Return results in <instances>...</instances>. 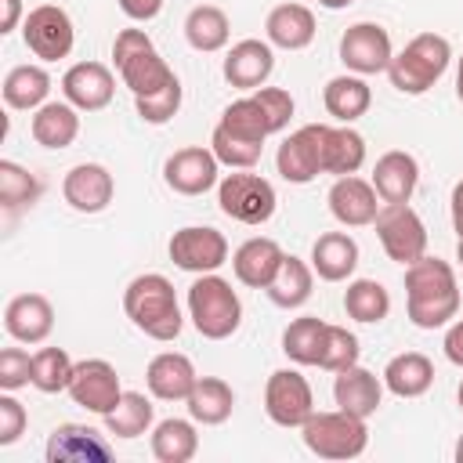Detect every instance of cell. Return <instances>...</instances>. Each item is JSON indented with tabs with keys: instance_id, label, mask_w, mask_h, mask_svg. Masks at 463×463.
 <instances>
[{
	"instance_id": "50",
	"label": "cell",
	"mask_w": 463,
	"mask_h": 463,
	"mask_svg": "<svg viewBox=\"0 0 463 463\" xmlns=\"http://www.w3.org/2000/svg\"><path fill=\"white\" fill-rule=\"evenodd\" d=\"M22 22H25V7H22V0H0V36L14 33Z\"/></svg>"
},
{
	"instance_id": "53",
	"label": "cell",
	"mask_w": 463,
	"mask_h": 463,
	"mask_svg": "<svg viewBox=\"0 0 463 463\" xmlns=\"http://www.w3.org/2000/svg\"><path fill=\"white\" fill-rule=\"evenodd\" d=\"M456 98L463 101V58H459V65H456Z\"/></svg>"
},
{
	"instance_id": "27",
	"label": "cell",
	"mask_w": 463,
	"mask_h": 463,
	"mask_svg": "<svg viewBox=\"0 0 463 463\" xmlns=\"http://www.w3.org/2000/svg\"><path fill=\"white\" fill-rule=\"evenodd\" d=\"M365 166V137L351 123L322 127V174L347 177Z\"/></svg>"
},
{
	"instance_id": "36",
	"label": "cell",
	"mask_w": 463,
	"mask_h": 463,
	"mask_svg": "<svg viewBox=\"0 0 463 463\" xmlns=\"http://www.w3.org/2000/svg\"><path fill=\"white\" fill-rule=\"evenodd\" d=\"M228 36H232V22H228V14L217 4H199V7L188 11V18H184V40H188L192 51L213 54V51L228 47Z\"/></svg>"
},
{
	"instance_id": "42",
	"label": "cell",
	"mask_w": 463,
	"mask_h": 463,
	"mask_svg": "<svg viewBox=\"0 0 463 463\" xmlns=\"http://www.w3.org/2000/svg\"><path fill=\"white\" fill-rule=\"evenodd\" d=\"M72 369H76V362L69 358L65 347H40L33 354V387L40 394H61V391H69Z\"/></svg>"
},
{
	"instance_id": "22",
	"label": "cell",
	"mask_w": 463,
	"mask_h": 463,
	"mask_svg": "<svg viewBox=\"0 0 463 463\" xmlns=\"http://www.w3.org/2000/svg\"><path fill=\"white\" fill-rule=\"evenodd\" d=\"M383 376H376V373H369L365 365H347V369H340V373H333V402H336V409H344V412H354V416H362V420H369L376 409H380V402H383Z\"/></svg>"
},
{
	"instance_id": "7",
	"label": "cell",
	"mask_w": 463,
	"mask_h": 463,
	"mask_svg": "<svg viewBox=\"0 0 463 463\" xmlns=\"http://www.w3.org/2000/svg\"><path fill=\"white\" fill-rule=\"evenodd\" d=\"M217 206L224 217L239 221V224H264V221H271L279 195H275V184L268 177L250 174V170H235V174H224L217 181Z\"/></svg>"
},
{
	"instance_id": "21",
	"label": "cell",
	"mask_w": 463,
	"mask_h": 463,
	"mask_svg": "<svg viewBox=\"0 0 463 463\" xmlns=\"http://www.w3.org/2000/svg\"><path fill=\"white\" fill-rule=\"evenodd\" d=\"M4 329L18 344H43L54 329V307L43 293H18L4 307Z\"/></svg>"
},
{
	"instance_id": "41",
	"label": "cell",
	"mask_w": 463,
	"mask_h": 463,
	"mask_svg": "<svg viewBox=\"0 0 463 463\" xmlns=\"http://www.w3.org/2000/svg\"><path fill=\"white\" fill-rule=\"evenodd\" d=\"M40 192H43V184H40V177L33 170H25L14 159H0V206L7 213L33 206L40 199Z\"/></svg>"
},
{
	"instance_id": "24",
	"label": "cell",
	"mask_w": 463,
	"mask_h": 463,
	"mask_svg": "<svg viewBox=\"0 0 463 463\" xmlns=\"http://www.w3.org/2000/svg\"><path fill=\"white\" fill-rule=\"evenodd\" d=\"M369 181H373V188H376V195L383 203H409L412 192H416V184H420V163H416L412 152L391 148V152H383L376 159Z\"/></svg>"
},
{
	"instance_id": "8",
	"label": "cell",
	"mask_w": 463,
	"mask_h": 463,
	"mask_svg": "<svg viewBox=\"0 0 463 463\" xmlns=\"http://www.w3.org/2000/svg\"><path fill=\"white\" fill-rule=\"evenodd\" d=\"M373 228H376L383 253L402 268L427 253V224L409 203H383Z\"/></svg>"
},
{
	"instance_id": "15",
	"label": "cell",
	"mask_w": 463,
	"mask_h": 463,
	"mask_svg": "<svg viewBox=\"0 0 463 463\" xmlns=\"http://www.w3.org/2000/svg\"><path fill=\"white\" fill-rule=\"evenodd\" d=\"M322 127L326 123H304L297 127L275 152V170L289 184H311L322 174Z\"/></svg>"
},
{
	"instance_id": "6",
	"label": "cell",
	"mask_w": 463,
	"mask_h": 463,
	"mask_svg": "<svg viewBox=\"0 0 463 463\" xmlns=\"http://www.w3.org/2000/svg\"><path fill=\"white\" fill-rule=\"evenodd\" d=\"M300 438L307 452L318 459H358L369 445V427L362 416L333 409V412H311L300 427Z\"/></svg>"
},
{
	"instance_id": "17",
	"label": "cell",
	"mask_w": 463,
	"mask_h": 463,
	"mask_svg": "<svg viewBox=\"0 0 463 463\" xmlns=\"http://www.w3.org/2000/svg\"><path fill=\"white\" fill-rule=\"evenodd\" d=\"M47 463H109L116 452L105 441V434H98L87 423H58L47 438L43 449Z\"/></svg>"
},
{
	"instance_id": "51",
	"label": "cell",
	"mask_w": 463,
	"mask_h": 463,
	"mask_svg": "<svg viewBox=\"0 0 463 463\" xmlns=\"http://www.w3.org/2000/svg\"><path fill=\"white\" fill-rule=\"evenodd\" d=\"M449 213H452V232H456V239H463V177L452 184V195H449Z\"/></svg>"
},
{
	"instance_id": "40",
	"label": "cell",
	"mask_w": 463,
	"mask_h": 463,
	"mask_svg": "<svg viewBox=\"0 0 463 463\" xmlns=\"http://www.w3.org/2000/svg\"><path fill=\"white\" fill-rule=\"evenodd\" d=\"M101 420H105V427H109L112 438H141V434L152 430L156 405H152V398H145L141 391H123L119 405H116L109 416H101Z\"/></svg>"
},
{
	"instance_id": "38",
	"label": "cell",
	"mask_w": 463,
	"mask_h": 463,
	"mask_svg": "<svg viewBox=\"0 0 463 463\" xmlns=\"http://www.w3.org/2000/svg\"><path fill=\"white\" fill-rule=\"evenodd\" d=\"M152 456L159 463H188L199 452V434H195V420H159L152 427Z\"/></svg>"
},
{
	"instance_id": "19",
	"label": "cell",
	"mask_w": 463,
	"mask_h": 463,
	"mask_svg": "<svg viewBox=\"0 0 463 463\" xmlns=\"http://www.w3.org/2000/svg\"><path fill=\"white\" fill-rule=\"evenodd\" d=\"M116 195V177L101 163H76L61 181V199L76 213H101Z\"/></svg>"
},
{
	"instance_id": "1",
	"label": "cell",
	"mask_w": 463,
	"mask_h": 463,
	"mask_svg": "<svg viewBox=\"0 0 463 463\" xmlns=\"http://www.w3.org/2000/svg\"><path fill=\"white\" fill-rule=\"evenodd\" d=\"M405 311L416 329H438L459 315V286L449 260L423 253L405 264Z\"/></svg>"
},
{
	"instance_id": "32",
	"label": "cell",
	"mask_w": 463,
	"mask_h": 463,
	"mask_svg": "<svg viewBox=\"0 0 463 463\" xmlns=\"http://www.w3.org/2000/svg\"><path fill=\"white\" fill-rule=\"evenodd\" d=\"M311 289H315V268L304 264L300 257L286 253L282 264H279V271H275V279L268 282L264 293H268V300H271L275 307L293 311V307H304V304L311 300Z\"/></svg>"
},
{
	"instance_id": "55",
	"label": "cell",
	"mask_w": 463,
	"mask_h": 463,
	"mask_svg": "<svg viewBox=\"0 0 463 463\" xmlns=\"http://www.w3.org/2000/svg\"><path fill=\"white\" fill-rule=\"evenodd\" d=\"M456 463H463V434H459V441H456Z\"/></svg>"
},
{
	"instance_id": "33",
	"label": "cell",
	"mask_w": 463,
	"mask_h": 463,
	"mask_svg": "<svg viewBox=\"0 0 463 463\" xmlns=\"http://www.w3.org/2000/svg\"><path fill=\"white\" fill-rule=\"evenodd\" d=\"M184 405H188V416L195 423L221 427L232 416V409H235V391L221 376H199L195 387H192V394L184 398Z\"/></svg>"
},
{
	"instance_id": "12",
	"label": "cell",
	"mask_w": 463,
	"mask_h": 463,
	"mask_svg": "<svg viewBox=\"0 0 463 463\" xmlns=\"http://www.w3.org/2000/svg\"><path fill=\"white\" fill-rule=\"evenodd\" d=\"M391 58H394L391 33L380 22H354V25L344 29V36H340V61H344L347 72L376 76V72H387Z\"/></svg>"
},
{
	"instance_id": "20",
	"label": "cell",
	"mask_w": 463,
	"mask_h": 463,
	"mask_svg": "<svg viewBox=\"0 0 463 463\" xmlns=\"http://www.w3.org/2000/svg\"><path fill=\"white\" fill-rule=\"evenodd\" d=\"M224 80L235 87V90H246L253 94L257 87L268 83V76L275 72V47L268 40H239L232 43V51L224 54Z\"/></svg>"
},
{
	"instance_id": "49",
	"label": "cell",
	"mask_w": 463,
	"mask_h": 463,
	"mask_svg": "<svg viewBox=\"0 0 463 463\" xmlns=\"http://www.w3.org/2000/svg\"><path fill=\"white\" fill-rule=\"evenodd\" d=\"M119 11L130 22H152L163 11V0H119Z\"/></svg>"
},
{
	"instance_id": "5",
	"label": "cell",
	"mask_w": 463,
	"mask_h": 463,
	"mask_svg": "<svg viewBox=\"0 0 463 463\" xmlns=\"http://www.w3.org/2000/svg\"><path fill=\"white\" fill-rule=\"evenodd\" d=\"M452 43L441 33H416L387 65V80L402 94H427L449 69Z\"/></svg>"
},
{
	"instance_id": "45",
	"label": "cell",
	"mask_w": 463,
	"mask_h": 463,
	"mask_svg": "<svg viewBox=\"0 0 463 463\" xmlns=\"http://www.w3.org/2000/svg\"><path fill=\"white\" fill-rule=\"evenodd\" d=\"M181 98H184V90H181V80H174L170 87H163L159 94H148V98H134V109H137V116L145 119V123H152V127H163V123H170L174 116H177V109H181Z\"/></svg>"
},
{
	"instance_id": "18",
	"label": "cell",
	"mask_w": 463,
	"mask_h": 463,
	"mask_svg": "<svg viewBox=\"0 0 463 463\" xmlns=\"http://www.w3.org/2000/svg\"><path fill=\"white\" fill-rule=\"evenodd\" d=\"M326 203H329V213L344 228H365V224H373L376 213H380V206H383V199L376 195L373 181H365L358 174L336 177L333 188H329V195H326Z\"/></svg>"
},
{
	"instance_id": "54",
	"label": "cell",
	"mask_w": 463,
	"mask_h": 463,
	"mask_svg": "<svg viewBox=\"0 0 463 463\" xmlns=\"http://www.w3.org/2000/svg\"><path fill=\"white\" fill-rule=\"evenodd\" d=\"M456 260H459V268H463V239H456Z\"/></svg>"
},
{
	"instance_id": "30",
	"label": "cell",
	"mask_w": 463,
	"mask_h": 463,
	"mask_svg": "<svg viewBox=\"0 0 463 463\" xmlns=\"http://www.w3.org/2000/svg\"><path fill=\"white\" fill-rule=\"evenodd\" d=\"M322 105L326 112L336 119V123H354L369 112L373 105V90L365 83V76H354V72H344V76H333L326 87H322Z\"/></svg>"
},
{
	"instance_id": "16",
	"label": "cell",
	"mask_w": 463,
	"mask_h": 463,
	"mask_svg": "<svg viewBox=\"0 0 463 463\" xmlns=\"http://www.w3.org/2000/svg\"><path fill=\"white\" fill-rule=\"evenodd\" d=\"M116 94V76L105 61H76L61 76V98L80 112H101Z\"/></svg>"
},
{
	"instance_id": "47",
	"label": "cell",
	"mask_w": 463,
	"mask_h": 463,
	"mask_svg": "<svg viewBox=\"0 0 463 463\" xmlns=\"http://www.w3.org/2000/svg\"><path fill=\"white\" fill-rule=\"evenodd\" d=\"M25 427H29L25 405L14 398V391H4V394H0V445H4V449L14 445V441L25 434Z\"/></svg>"
},
{
	"instance_id": "14",
	"label": "cell",
	"mask_w": 463,
	"mask_h": 463,
	"mask_svg": "<svg viewBox=\"0 0 463 463\" xmlns=\"http://www.w3.org/2000/svg\"><path fill=\"white\" fill-rule=\"evenodd\" d=\"M163 181H166V188H174L177 195H203V192L217 188V181H221V159L213 156L210 145L177 148V152L163 163Z\"/></svg>"
},
{
	"instance_id": "3",
	"label": "cell",
	"mask_w": 463,
	"mask_h": 463,
	"mask_svg": "<svg viewBox=\"0 0 463 463\" xmlns=\"http://www.w3.org/2000/svg\"><path fill=\"white\" fill-rule=\"evenodd\" d=\"M112 61H116V72L130 87L134 98L159 94L163 87H170L177 80V72L156 51V43L145 29H119L112 40Z\"/></svg>"
},
{
	"instance_id": "25",
	"label": "cell",
	"mask_w": 463,
	"mask_h": 463,
	"mask_svg": "<svg viewBox=\"0 0 463 463\" xmlns=\"http://www.w3.org/2000/svg\"><path fill=\"white\" fill-rule=\"evenodd\" d=\"M282 257H286V250H282L275 239L253 235V239H246V242L232 253V271H235V279H239L242 286H250V289H268V282L275 279Z\"/></svg>"
},
{
	"instance_id": "34",
	"label": "cell",
	"mask_w": 463,
	"mask_h": 463,
	"mask_svg": "<svg viewBox=\"0 0 463 463\" xmlns=\"http://www.w3.org/2000/svg\"><path fill=\"white\" fill-rule=\"evenodd\" d=\"M4 105L7 109H18V112H36L47 94H51V72L43 65H14L7 76H4Z\"/></svg>"
},
{
	"instance_id": "39",
	"label": "cell",
	"mask_w": 463,
	"mask_h": 463,
	"mask_svg": "<svg viewBox=\"0 0 463 463\" xmlns=\"http://www.w3.org/2000/svg\"><path fill=\"white\" fill-rule=\"evenodd\" d=\"M344 311L362 326H376L391 315V293L376 279H351L344 289Z\"/></svg>"
},
{
	"instance_id": "43",
	"label": "cell",
	"mask_w": 463,
	"mask_h": 463,
	"mask_svg": "<svg viewBox=\"0 0 463 463\" xmlns=\"http://www.w3.org/2000/svg\"><path fill=\"white\" fill-rule=\"evenodd\" d=\"M210 148L213 156L221 159V166H232V170H253L264 156V145L260 141H246V137H235L221 127H213L210 134Z\"/></svg>"
},
{
	"instance_id": "52",
	"label": "cell",
	"mask_w": 463,
	"mask_h": 463,
	"mask_svg": "<svg viewBox=\"0 0 463 463\" xmlns=\"http://www.w3.org/2000/svg\"><path fill=\"white\" fill-rule=\"evenodd\" d=\"M318 4H322L326 11H344V7H347V4H354V0H318Z\"/></svg>"
},
{
	"instance_id": "56",
	"label": "cell",
	"mask_w": 463,
	"mask_h": 463,
	"mask_svg": "<svg viewBox=\"0 0 463 463\" xmlns=\"http://www.w3.org/2000/svg\"><path fill=\"white\" fill-rule=\"evenodd\" d=\"M456 402H459V409H463V383H459V391H456Z\"/></svg>"
},
{
	"instance_id": "9",
	"label": "cell",
	"mask_w": 463,
	"mask_h": 463,
	"mask_svg": "<svg viewBox=\"0 0 463 463\" xmlns=\"http://www.w3.org/2000/svg\"><path fill=\"white\" fill-rule=\"evenodd\" d=\"M22 40L25 47L40 58V61H61L72 54V43H76V25L69 18L65 7L58 4H40L25 14L22 22Z\"/></svg>"
},
{
	"instance_id": "13",
	"label": "cell",
	"mask_w": 463,
	"mask_h": 463,
	"mask_svg": "<svg viewBox=\"0 0 463 463\" xmlns=\"http://www.w3.org/2000/svg\"><path fill=\"white\" fill-rule=\"evenodd\" d=\"M69 398L80 409L94 412V416H109L119 405V398H123V383H119L116 365L105 362V358H83V362H76L72 380H69Z\"/></svg>"
},
{
	"instance_id": "26",
	"label": "cell",
	"mask_w": 463,
	"mask_h": 463,
	"mask_svg": "<svg viewBox=\"0 0 463 463\" xmlns=\"http://www.w3.org/2000/svg\"><path fill=\"white\" fill-rule=\"evenodd\" d=\"M264 40L279 51H304L315 40V14L304 4H275L264 18Z\"/></svg>"
},
{
	"instance_id": "4",
	"label": "cell",
	"mask_w": 463,
	"mask_h": 463,
	"mask_svg": "<svg viewBox=\"0 0 463 463\" xmlns=\"http://www.w3.org/2000/svg\"><path fill=\"white\" fill-rule=\"evenodd\" d=\"M188 318L199 336L228 340L242 326V300L228 279H221L217 271H206V275H195V282L188 286Z\"/></svg>"
},
{
	"instance_id": "35",
	"label": "cell",
	"mask_w": 463,
	"mask_h": 463,
	"mask_svg": "<svg viewBox=\"0 0 463 463\" xmlns=\"http://www.w3.org/2000/svg\"><path fill=\"white\" fill-rule=\"evenodd\" d=\"M217 127H221V130H228V134H235V137L260 141V145H264L271 134H279L275 119H271V116H268V109L257 101V94H246V98L232 101V105L221 112Z\"/></svg>"
},
{
	"instance_id": "23",
	"label": "cell",
	"mask_w": 463,
	"mask_h": 463,
	"mask_svg": "<svg viewBox=\"0 0 463 463\" xmlns=\"http://www.w3.org/2000/svg\"><path fill=\"white\" fill-rule=\"evenodd\" d=\"M195 380H199V373H195L192 358L181 351H159L145 369L148 394L159 402H184L192 394Z\"/></svg>"
},
{
	"instance_id": "10",
	"label": "cell",
	"mask_w": 463,
	"mask_h": 463,
	"mask_svg": "<svg viewBox=\"0 0 463 463\" xmlns=\"http://www.w3.org/2000/svg\"><path fill=\"white\" fill-rule=\"evenodd\" d=\"M166 253L181 271L206 275V271H217L221 264H228V239H224V232H217L210 224H184L170 235Z\"/></svg>"
},
{
	"instance_id": "28",
	"label": "cell",
	"mask_w": 463,
	"mask_h": 463,
	"mask_svg": "<svg viewBox=\"0 0 463 463\" xmlns=\"http://www.w3.org/2000/svg\"><path fill=\"white\" fill-rule=\"evenodd\" d=\"M29 134L43 148H54V152L69 148L80 137V109L69 105L65 98L61 101H43L29 119Z\"/></svg>"
},
{
	"instance_id": "2",
	"label": "cell",
	"mask_w": 463,
	"mask_h": 463,
	"mask_svg": "<svg viewBox=\"0 0 463 463\" xmlns=\"http://www.w3.org/2000/svg\"><path fill=\"white\" fill-rule=\"evenodd\" d=\"M123 311L134 322V329H141L145 336H152L159 344H170V340L181 336L184 315H181L174 282L166 275H159V271H145V275H137V279L127 282V289H123Z\"/></svg>"
},
{
	"instance_id": "37",
	"label": "cell",
	"mask_w": 463,
	"mask_h": 463,
	"mask_svg": "<svg viewBox=\"0 0 463 463\" xmlns=\"http://www.w3.org/2000/svg\"><path fill=\"white\" fill-rule=\"evenodd\" d=\"M326 329L329 322H322L318 315H300L282 329V354L297 365H318L322 362V347H326Z\"/></svg>"
},
{
	"instance_id": "48",
	"label": "cell",
	"mask_w": 463,
	"mask_h": 463,
	"mask_svg": "<svg viewBox=\"0 0 463 463\" xmlns=\"http://www.w3.org/2000/svg\"><path fill=\"white\" fill-rule=\"evenodd\" d=\"M441 347H445V358H449L452 365H459V369H463V318L449 322V329H445V340H441Z\"/></svg>"
},
{
	"instance_id": "44",
	"label": "cell",
	"mask_w": 463,
	"mask_h": 463,
	"mask_svg": "<svg viewBox=\"0 0 463 463\" xmlns=\"http://www.w3.org/2000/svg\"><path fill=\"white\" fill-rule=\"evenodd\" d=\"M358 354H362L358 336H354L347 326H329V329H326V347H322V362H318V369H326V373H340V369L354 365Z\"/></svg>"
},
{
	"instance_id": "31",
	"label": "cell",
	"mask_w": 463,
	"mask_h": 463,
	"mask_svg": "<svg viewBox=\"0 0 463 463\" xmlns=\"http://www.w3.org/2000/svg\"><path fill=\"white\" fill-rule=\"evenodd\" d=\"M434 383V362L423 351H402L383 365V387L398 398H420Z\"/></svg>"
},
{
	"instance_id": "11",
	"label": "cell",
	"mask_w": 463,
	"mask_h": 463,
	"mask_svg": "<svg viewBox=\"0 0 463 463\" xmlns=\"http://www.w3.org/2000/svg\"><path fill=\"white\" fill-rule=\"evenodd\" d=\"M264 412L275 427H304L315 412L311 383L297 369H275L264 383Z\"/></svg>"
},
{
	"instance_id": "46",
	"label": "cell",
	"mask_w": 463,
	"mask_h": 463,
	"mask_svg": "<svg viewBox=\"0 0 463 463\" xmlns=\"http://www.w3.org/2000/svg\"><path fill=\"white\" fill-rule=\"evenodd\" d=\"M33 383V354L22 347L0 351V391H22Z\"/></svg>"
},
{
	"instance_id": "29",
	"label": "cell",
	"mask_w": 463,
	"mask_h": 463,
	"mask_svg": "<svg viewBox=\"0 0 463 463\" xmlns=\"http://www.w3.org/2000/svg\"><path fill=\"white\" fill-rule=\"evenodd\" d=\"M311 268L322 282H347L358 268V242L347 232H322L311 246Z\"/></svg>"
}]
</instances>
